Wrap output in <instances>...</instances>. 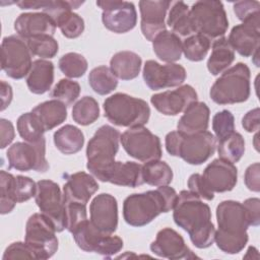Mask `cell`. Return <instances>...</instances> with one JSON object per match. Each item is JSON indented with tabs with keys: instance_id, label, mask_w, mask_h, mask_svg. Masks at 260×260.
<instances>
[{
	"instance_id": "obj_1",
	"label": "cell",
	"mask_w": 260,
	"mask_h": 260,
	"mask_svg": "<svg viewBox=\"0 0 260 260\" xmlns=\"http://www.w3.org/2000/svg\"><path fill=\"white\" fill-rule=\"evenodd\" d=\"M173 209L175 223L188 233L196 248L205 249L213 244L215 228L210 207L201 198L189 190H182Z\"/></svg>"
},
{
	"instance_id": "obj_2",
	"label": "cell",
	"mask_w": 260,
	"mask_h": 260,
	"mask_svg": "<svg viewBox=\"0 0 260 260\" xmlns=\"http://www.w3.org/2000/svg\"><path fill=\"white\" fill-rule=\"evenodd\" d=\"M217 231L214 242L218 249L226 254L240 253L248 243L247 230L250 226L247 211L243 203L224 200L216 207Z\"/></svg>"
},
{
	"instance_id": "obj_3",
	"label": "cell",
	"mask_w": 260,
	"mask_h": 260,
	"mask_svg": "<svg viewBox=\"0 0 260 260\" xmlns=\"http://www.w3.org/2000/svg\"><path fill=\"white\" fill-rule=\"evenodd\" d=\"M177 198L176 190L169 185L143 193L131 194L123 202V217L132 226H144L160 213L171 211Z\"/></svg>"
},
{
	"instance_id": "obj_4",
	"label": "cell",
	"mask_w": 260,
	"mask_h": 260,
	"mask_svg": "<svg viewBox=\"0 0 260 260\" xmlns=\"http://www.w3.org/2000/svg\"><path fill=\"white\" fill-rule=\"evenodd\" d=\"M165 145L172 156H179L189 165L198 166L213 155L217 140L207 130L195 134H184L177 130L167 134Z\"/></svg>"
},
{
	"instance_id": "obj_5",
	"label": "cell",
	"mask_w": 260,
	"mask_h": 260,
	"mask_svg": "<svg viewBox=\"0 0 260 260\" xmlns=\"http://www.w3.org/2000/svg\"><path fill=\"white\" fill-rule=\"evenodd\" d=\"M120 132L110 125L101 126L86 146V168L98 180L105 182L119 150Z\"/></svg>"
},
{
	"instance_id": "obj_6",
	"label": "cell",
	"mask_w": 260,
	"mask_h": 260,
	"mask_svg": "<svg viewBox=\"0 0 260 260\" xmlns=\"http://www.w3.org/2000/svg\"><path fill=\"white\" fill-rule=\"evenodd\" d=\"M251 73L242 62L228 68L212 84L209 95L217 105H232L246 102L251 92Z\"/></svg>"
},
{
	"instance_id": "obj_7",
	"label": "cell",
	"mask_w": 260,
	"mask_h": 260,
	"mask_svg": "<svg viewBox=\"0 0 260 260\" xmlns=\"http://www.w3.org/2000/svg\"><path fill=\"white\" fill-rule=\"evenodd\" d=\"M105 117L114 125L121 127H139L146 124L150 117L148 104L127 93L117 92L104 102Z\"/></svg>"
},
{
	"instance_id": "obj_8",
	"label": "cell",
	"mask_w": 260,
	"mask_h": 260,
	"mask_svg": "<svg viewBox=\"0 0 260 260\" xmlns=\"http://www.w3.org/2000/svg\"><path fill=\"white\" fill-rule=\"evenodd\" d=\"M190 18L195 34L207 38L210 42L224 37L229 20L220 1H197L190 8Z\"/></svg>"
},
{
	"instance_id": "obj_9",
	"label": "cell",
	"mask_w": 260,
	"mask_h": 260,
	"mask_svg": "<svg viewBox=\"0 0 260 260\" xmlns=\"http://www.w3.org/2000/svg\"><path fill=\"white\" fill-rule=\"evenodd\" d=\"M53 222L42 212L30 215L25 224L24 242L36 259H49L58 250V239Z\"/></svg>"
},
{
	"instance_id": "obj_10",
	"label": "cell",
	"mask_w": 260,
	"mask_h": 260,
	"mask_svg": "<svg viewBox=\"0 0 260 260\" xmlns=\"http://www.w3.org/2000/svg\"><path fill=\"white\" fill-rule=\"evenodd\" d=\"M32 54L26 41L18 35L5 37L1 43V68L13 79L26 76L32 65Z\"/></svg>"
},
{
	"instance_id": "obj_11",
	"label": "cell",
	"mask_w": 260,
	"mask_h": 260,
	"mask_svg": "<svg viewBox=\"0 0 260 260\" xmlns=\"http://www.w3.org/2000/svg\"><path fill=\"white\" fill-rule=\"evenodd\" d=\"M71 234L77 246L88 253H96L109 258L123 248L120 237L102 233L88 219L83 220Z\"/></svg>"
},
{
	"instance_id": "obj_12",
	"label": "cell",
	"mask_w": 260,
	"mask_h": 260,
	"mask_svg": "<svg viewBox=\"0 0 260 260\" xmlns=\"http://www.w3.org/2000/svg\"><path fill=\"white\" fill-rule=\"evenodd\" d=\"M120 141L125 151L139 161L160 159L162 155L160 139L143 126L129 128L120 135Z\"/></svg>"
},
{
	"instance_id": "obj_13",
	"label": "cell",
	"mask_w": 260,
	"mask_h": 260,
	"mask_svg": "<svg viewBox=\"0 0 260 260\" xmlns=\"http://www.w3.org/2000/svg\"><path fill=\"white\" fill-rule=\"evenodd\" d=\"M35 200L41 212L53 222L57 233L66 229L65 200L57 183L51 180L38 181Z\"/></svg>"
},
{
	"instance_id": "obj_14",
	"label": "cell",
	"mask_w": 260,
	"mask_h": 260,
	"mask_svg": "<svg viewBox=\"0 0 260 260\" xmlns=\"http://www.w3.org/2000/svg\"><path fill=\"white\" fill-rule=\"evenodd\" d=\"M6 157L9 169L20 172L45 173L50 168L46 159V139L38 143L15 142L7 149Z\"/></svg>"
},
{
	"instance_id": "obj_15",
	"label": "cell",
	"mask_w": 260,
	"mask_h": 260,
	"mask_svg": "<svg viewBox=\"0 0 260 260\" xmlns=\"http://www.w3.org/2000/svg\"><path fill=\"white\" fill-rule=\"evenodd\" d=\"M102 8V21L106 28L115 34H125L137 23V12L134 4L120 0L96 1Z\"/></svg>"
},
{
	"instance_id": "obj_16",
	"label": "cell",
	"mask_w": 260,
	"mask_h": 260,
	"mask_svg": "<svg viewBox=\"0 0 260 260\" xmlns=\"http://www.w3.org/2000/svg\"><path fill=\"white\" fill-rule=\"evenodd\" d=\"M142 75L145 84L152 90L180 86L187 77L182 65L177 63L160 65L154 60H147L144 63Z\"/></svg>"
},
{
	"instance_id": "obj_17",
	"label": "cell",
	"mask_w": 260,
	"mask_h": 260,
	"mask_svg": "<svg viewBox=\"0 0 260 260\" xmlns=\"http://www.w3.org/2000/svg\"><path fill=\"white\" fill-rule=\"evenodd\" d=\"M197 92L189 84L179 86L174 90H167L151 95V105L166 116H176L184 112L189 105L197 102Z\"/></svg>"
},
{
	"instance_id": "obj_18",
	"label": "cell",
	"mask_w": 260,
	"mask_h": 260,
	"mask_svg": "<svg viewBox=\"0 0 260 260\" xmlns=\"http://www.w3.org/2000/svg\"><path fill=\"white\" fill-rule=\"evenodd\" d=\"M150 250L156 256L171 260L198 258L185 244L183 237L171 228H165L156 234Z\"/></svg>"
},
{
	"instance_id": "obj_19",
	"label": "cell",
	"mask_w": 260,
	"mask_h": 260,
	"mask_svg": "<svg viewBox=\"0 0 260 260\" xmlns=\"http://www.w3.org/2000/svg\"><path fill=\"white\" fill-rule=\"evenodd\" d=\"M91 223L102 233L113 235L118 228V203L108 193L96 195L89 205Z\"/></svg>"
},
{
	"instance_id": "obj_20",
	"label": "cell",
	"mask_w": 260,
	"mask_h": 260,
	"mask_svg": "<svg viewBox=\"0 0 260 260\" xmlns=\"http://www.w3.org/2000/svg\"><path fill=\"white\" fill-rule=\"evenodd\" d=\"M201 176L206 187L212 193H223L235 188L238 181V170L235 164L218 157L206 166Z\"/></svg>"
},
{
	"instance_id": "obj_21",
	"label": "cell",
	"mask_w": 260,
	"mask_h": 260,
	"mask_svg": "<svg viewBox=\"0 0 260 260\" xmlns=\"http://www.w3.org/2000/svg\"><path fill=\"white\" fill-rule=\"evenodd\" d=\"M171 2L166 0H142L139 1L140 27L142 35L147 41L153 39L161 31L166 30V16Z\"/></svg>"
},
{
	"instance_id": "obj_22",
	"label": "cell",
	"mask_w": 260,
	"mask_h": 260,
	"mask_svg": "<svg viewBox=\"0 0 260 260\" xmlns=\"http://www.w3.org/2000/svg\"><path fill=\"white\" fill-rule=\"evenodd\" d=\"M56 27L54 20L44 12L21 13L14 21L15 31L24 40L42 35L54 36Z\"/></svg>"
},
{
	"instance_id": "obj_23",
	"label": "cell",
	"mask_w": 260,
	"mask_h": 260,
	"mask_svg": "<svg viewBox=\"0 0 260 260\" xmlns=\"http://www.w3.org/2000/svg\"><path fill=\"white\" fill-rule=\"evenodd\" d=\"M98 190L99 184L91 175L85 172L67 175L66 183L63 186L64 200L87 204Z\"/></svg>"
},
{
	"instance_id": "obj_24",
	"label": "cell",
	"mask_w": 260,
	"mask_h": 260,
	"mask_svg": "<svg viewBox=\"0 0 260 260\" xmlns=\"http://www.w3.org/2000/svg\"><path fill=\"white\" fill-rule=\"evenodd\" d=\"M228 41L234 51H237L241 56L251 57L259 52L260 28L247 23L235 25Z\"/></svg>"
},
{
	"instance_id": "obj_25",
	"label": "cell",
	"mask_w": 260,
	"mask_h": 260,
	"mask_svg": "<svg viewBox=\"0 0 260 260\" xmlns=\"http://www.w3.org/2000/svg\"><path fill=\"white\" fill-rule=\"evenodd\" d=\"M209 108L203 102H194L184 111L177 124L178 131L184 134H195L206 131L209 123Z\"/></svg>"
},
{
	"instance_id": "obj_26",
	"label": "cell",
	"mask_w": 260,
	"mask_h": 260,
	"mask_svg": "<svg viewBox=\"0 0 260 260\" xmlns=\"http://www.w3.org/2000/svg\"><path fill=\"white\" fill-rule=\"evenodd\" d=\"M118 186L136 188L144 184L142 166L135 161H117L106 177V181Z\"/></svg>"
},
{
	"instance_id": "obj_27",
	"label": "cell",
	"mask_w": 260,
	"mask_h": 260,
	"mask_svg": "<svg viewBox=\"0 0 260 260\" xmlns=\"http://www.w3.org/2000/svg\"><path fill=\"white\" fill-rule=\"evenodd\" d=\"M25 81L30 92L35 94L47 92L54 81V64L44 59L35 60Z\"/></svg>"
},
{
	"instance_id": "obj_28",
	"label": "cell",
	"mask_w": 260,
	"mask_h": 260,
	"mask_svg": "<svg viewBox=\"0 0 260 260\" xmlns=\"http://www.w3.org/2000/svg\"><path fill=\"white\" fill-rule=\"evenodd\" d=\"M152 49L159 60L167 63H175L182 56L183 42L176 34L166 29L153 39Z\"/></svg>"
},
{
	"instance_id": "obj_29",
	"label": "cell",
	"mask_w": 260,
	"mask_h": 260,
	"mask_svg": "<svg viewBox=\"0 0 260 260\" xmlns=\"http://www.w3.org/2000/svg\"><path fill=\"white\" fill-rule=\"evenodd\" d=\"M142 60L140 56L131 51H120L110 60V69L113 74L122 80H131L138 76Z\"/></svg>"
},
{
	"instance_id": "obj_30",
	"label": "cell",
	"mask_w": 260,
	"mask_h": 260,
	"mask_svg": "<svg viewBox=\"0 0 260 260\" xmlns=\"http://www.w3.org/2000/svg\"><path fill=\"white\" fill-rule=\"evenodd\" d=\"M31 112L41 121L45 132L59 126L67 118V106L54 99L39 104Z\"/></svg>"
},
{
	"instance_id": "obj_31",
	"label": "cell",
	"mask_w": 260,
	"mask_h": 260,
	"mask_svg": "<svg viewBox=\"0 0 260 260\" xmlns=\"http://www.w3.org/2000/svg\"><path fill=\"white\" fill-rule=\"evenodd\" d=\"M235 60V51L228 39L222 37L212 42L211 54L207 60V69L212 75L221 74Z\"/></svg>"
},
{
	"instance_id": "obj_32",
	"label": "cell",
	"mask_w": 260,
	"mask_h": 260,
	"mask_svg": "<svg viewBox=\"0 0 260 260\" xmlns=\"http://www.w3.org/2000/svg\"><path fill=\"white\" fill-rule=\"evenodd\" d=\"M54 143L63 154H74L81 150L84 144V135L76 126L67 124L54 133Z\"/></svg>"
},
{
	"instance_id": "obj_33",
	"label": "cell",
	"mask_w": 260,
	"mask_h": 260,
	"mask_svg": "<svg viewBox=\"0 0 260 260\" xmlns=\"http://www.w3.org/2000/svg\"><path fill=\"white\" fill-rule=\"evenodd\" d=\"M167 24L179 38H188L195 34L190 18V8L183 1H177L173 4Z\"/></svg>"
},
{
	"instance_id": "obj_34",
	"label": "cell",
	"mask_w": 260,
	"mask_h": 260,
	"mask_svg": "<svg viewBox=\"0 0 260 260\" xmlns=\"http://www.w3.org/2000/svg\"><path fill=\"white\" fill-rule=\"evenodd\" d=\"M142 176L144 183L150 186H167L173 180V171L166 161L155 159L144 162Z\"/></svg>"
},
{
	"instance_id": "obj_35",
	"label": "cell",
	"mask_w": 260,
	"mask_h": 260,
	"mask_svg": "<svg viewBox=\"0 0 260 260\" xmlns=\"http://www.w3.org/2000/svg\"><path fill=\"white\" fill-rule=\"evenodd\" d=\"M16 128L18 134L25 142L38 143L45 139L44 127L32 112L20 115L16 122Z\"/></svg>"
},
{
	"instance_id": "obj_36",
	"label": "cell",
	"mask_w": 260,
	"mask_h": 260,
	"mask_svg": "<svg viewBox=\"0 0 260 260\" xmlns=\"http://www.w3.org/2000/svg\"><path fill=\"white\" fill-rule=\"evenodd\" d=\"M216 146L219 158L232 164L238 162L245 152V140L243 136L236 131L218 140Z\"/></svg>"
},
{
	"instance_id": "obj_37",
	"label": "cell",
	"mask_w": 260,
	"mask_h": 260,
	"mask_svg": "<svg viewBox=\"0 0 260 260\" xmlns=\"http://www.w3.org/2000/svg\"><path fill=\"white\" fill-rule=\"evenodd\" d=\"M88 83L92 90L101 95H106L116 89L118 78L111 69L105 65L94 67L88 74Z\"/></svg>"
},
{
	"instance_id": "obj_38",
	"label": "cell",
	"mask_w": 260,
	"mask_h": 260,
	"mask_svg": "<svg viewBox=\"0 0 260 260\" xmlns=\"http://www.w3.org/2000/svg\"><path fill=\"white\" fill-rule=\"evenodd\" d=\"M100 117V107L98 102L89 95L81 98L75 103L72 109V119L81 126L92 124Z\"/></svg>"
},
{
	"instance_id": "obj_39",
	"label": "cell",
	"mask_w": 260,
	"mask_h": 260,
	"mask_svg": "<svg viewBox=\"0 0 260 260\" xmlns=\"http://www.w3.org/2000/svg\"><path fill=\"white\" fill-rule=\"evenodd\" d=\"M211 46V42L202 35L194 34L186 38L183 42V54L185 57L193 62L202 61Z\"/></svg>"
},
{
	"instance_id": "obj_40",
	"label": "cell",
	"mask_w": 260,
	"mask_h": 260,
	"mask_svg": "<svg viewBox=\"0 0 260 260\" xmlns=\"http://www.w3.org/2000/svg\"><path fill=\"white\" fill-rule=\"evenodd\" d=\"M58 66L65 76L69 78H78L84 75L88 64L84 56L79 53L70 52L59 59Z\"/></svg>"
},
{
	"instance_id": "obj_41",
	"label": "cell",
	"mask_w": 260,
	"mask_h": 260,
	"mask_svg": "<svg viewBox=\"0 0 260 260\" xmlns=\"http://www.w3.org/2000/svg\"><path fill=\"white\" fill-rule=\"evenodd\" d=\"M56 26L60 28L62 35L67 39H76L84 30V20L72 10L63 12L56 20Z\"/></svg>"
},
{
	"instance_id": "obj_42",
	"label": "cell",
	"mask_w": 260,
	"mask_h": 260,
	"mask_svg": "<svg viewBox=\"0 0 260 260\" xmlns=\"http://www.w3.org/2000/svg\"><path fill=\"white\" fill-rule=\"evenodd\" d=\"M26 41L28 49L32 56H38L43 59H50L58 53V43L50 35H42L29 38Z\"/></svg>"
},
{
	"instance_id": "obj_43",
	"label": "cell",
	"mask_w": 260,
	"mask_h": 260,
	"mask_svg": "<svg viewBox=\"0 0 260 260\" xmlns=\"http://www.w3.org/2000/svg\"><path fill=\"white\" fill-rule=\"evenodd\" d=\"M15 176L2 170L0 172V212L7 214L13 210L17 203L14 196Z\"/></svg>"
},
{
	"instance_id": "obj_44",
	"label": "cell",
	"mask_w": 260,
	"mask_h": 260,
	"mask_svg": "<svg viewBox=\"0 0 260 260\" xmlns=\"http://www.w3.org/2000/svg\"><path fill=\"white\" fill-rule=\"evenodd\" d=\"M234 12L243 22L260 28V3L255 0H243L234 3Z\"/></svg>"
},
{
	"instance_id": "obj_45",
	"label": "cell",
	"mask_w": 260,
	"mask_h": 260,
	"mask_svg": "<svg viewBox=\"0 0 260 260\" xmlns=\"http://www.w3.org/2000/svg\"><path fill=\"white\" fill-rule=\"evenodd\" d=\"M80 93V85L77 81L63 78L60 79L50 92L51 98L58 100L66 106L72 105Z\"/></svg>"
},
{
	"instance_id": "obj_46",
	"label": "cell",
	"mask_w": 260,
	"mask_h": 260,
	"mask_svg": "<svg viewBox=\"0 0 260 260\" xmlns=\"http://www.w3.org/2000/svg\"><path fill=\"white\" fill-rule=\"evenodd\" d=\"M212 130L217 141L233 133L235 131L234 115L228 110L217 112L212 118Z\"/></svg>"
},
{
	"instance_id": "obj_47",
	"label": "cell",
	"mask_w": 260,
	"mask_h": 260,
	"mask_svg": "<svg viewBox=\"0 0 260 260\" xmlns=\"http://www.w3.org/2000/svg\"><path fill=\"white\" fill-rule=\"evenodd\" d=\"M65 217H66V230L72 233L83 220L87 219L86 204L65 201Z\"/></svg>"
},
{
	"instance_id": "obj_48",
	"label": "cell",
	"mask_w": 260,
	"mask_h": 260,
	"mask_svg": "<svg viewBox=\"0 0 260 260\" xmlns=\"http://www.w3.org/2000/svg\"><path fill=\"white\" fill-rule=\"evenodd\" d=\"M37 192V183L25 176H15L14 179V196L17 203H22L35 197Z\"/></svg>"
},
{
	"instance_id": "obj_49",
	"label": "cell",
	"mask_w": 260,
	"mask_h": 260,
	"mask_svg": "<svg viewBox=\"0 0 260 260\" xmlns=\"http://www.w3.org/2000/svg\"><path fill=\"white\" fill-rule=\"evenodd\" d=\"M18 258H24V259H36L35 255L31 251V249L27 246V244L24 242H14L10 244L3 254L2 259L3 260H12V259H18Z\"/></svg>"
},
{
	"instance_id": "obj_50",
	"label": "cell",
	"mask_w": 260,
	"mask_h": 260,
	"mask_svg": "<svg viewBox=\"0 0 260 260\" xmlns=\"http://www.w3.org/2000/svg\"><path fill=\"white\" fill-rule=\"evenodd\" d=\"M189 191L197 195L202 200L211 201L214 198V193H212L203 182L202 176L200 174H193L188 179Z\"/></svg>"
},
{
	"instance_id": "obj_51",
	"label": "cell",
	"mask_w": 260,
	"mask_h": 260,
	"mask_svg": "<svg viewBox=\"0 0 260 260\" xmlns=\"http://www.w3.org/2000/svg\"><path fill=\"white\" fill-rule=\"evenodd\" d=\"M244 181L246 187L253 192L260 191V165L255 162L250 165L245 172Z\"/></svg>"
},
{
	"instance_id": "obj_52",
	"label": "cell",
	"mask_w": 260,
	"mask_h": 260,
	"mask_svg": "<svg viewBox=\"0 0 260 260\" xmlns=\"http://www.w3.org/2000/svg\"><path fill=\"white\" fill-rule=\"evenodd\" d=\"M247 211L250 225L258 226L260 223V200L259 198H248L243 202Z\"/></svg>"
},
{
	"instance_id": "obj_53",
	"label": "cell",
	"mask_w": 260,
	"mask_h": 260,
	"mask_svg": "<svg viewBox=\"0 0 260 260\" xmlns=\"http://www.w3.org/2000/svg\"><path fill=\"white\" fill-rule=\"evenodd\" d=\"M0 129H1L0 130V134H1L0 147L3 149L13 141L15 132H14V127L11 121L4 118L0 119Z\"/></svg>"
},
{
	"instance_id": "obj_54",
	"label": "cell",
	"mask_w": 260,
	"mask_h": 260,
	"mask_svg": "<svg viewBox=\"0 0 260 260\" xmlns=\"http://www.w3.org/2000/svg\"><path fill=\"white\" fill-rule=\"evenodd\" d=\"M259 125V108H255L249 111L242 119V126L247 132H258Z\"/></svg>"
},
{
	"instance_id": "obj_55",
	"label": "cell",
	"mask_w": 260,
	"mask_h": 260,
	"mask_svg": "<svg viewBox=\"0 0 260 260\" xmlns=\"http://www.w3.org/2000/svg\"><path fill=\"white\" fill-rule=\"evenodd\" d=\"M1 111H4L12 101V87L9 83L1 80Z\"/></svg>"
}]
</instances>
